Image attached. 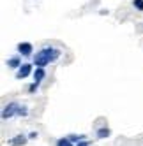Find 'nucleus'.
<instances>
[{
  "instance_id": "nucleus-5",
  "label": "nucleus",
  "mask_w": 143,
  "mask_h": 146,
  "mask_svg": "<svg viewBox=\"0 0 143 146\" xmlns=\"http://www.w3.org/2000/svg\"><path fill=\"white\" fill-rule=\"evenodd\" d=\"M23 64H21V60H19V56H11L7 60V67L9 69H19Z\"/></svg>"
},
{
  "instance_id": "nucleus-9",
  "label": "nucleus",
  "mask_w": 143,
  "mask_h": 146,
  "mask_svg": "<svg viewBox=\"0 0 143 146\" xmlns=\"http://www.w3.org/2000/svg\"><path fill=\"white\" fill-rule=\"evenodd\" d=\"M57 146H74V143H71L69 137H60L57 141Z\"/></svg>"
},
{
  "instance_id": "nucleus-4",
  "label": "nucleus",
  "mask_w": 143,
  "mask_h": 146,
  "mask_svg": "<svg viewBox=\"0 0 143 146\" xmlns=\"http://www.w3.org/2000/svg\"><path fill=\"white\" fill-rule=\"evenodd\" d=\"M16 49H18V53H19V55L30 56V55H32V51H34V46L30 44V42H19V44L16 46Z\"/></svg>"
},
{
  "instance_id": "nucleus-12",
  "label": "nucleus",
  "mask_w": 143,
  "mask_h": 146,
  "mask_svg": "<svg viewBox=\"0 0 143 146\" xmlns=\"http://www.w3.org/2000/svg\"><path fill=\"white\" fill-rule=\"evenodd\" d=\"M27 114H28V109L25 106H21V108H19V111H18V116H27Z\"/></svg>"
},
{
  "instance_id": "nucleus-3",
  "label": "nucleus",
  "mask_w": 143,
  "mask_h": 146,
  "mask_svg": "<svg viewBox=\"0 0 143 146\" xmlns=\"http://www.w3.org/2000/svg\"><path fill=\"white\" fill-rule=\"evenodd\" d=\"M30 74H32V64H23L21 67L16 70V79H25Z\"/></svg>"
},
{
  "instance_id": "nucleus-11",
  "label": "nucleus",
  "mask_w": 143,
  "mask_h": 146,
  "mask_svg": "<svg viewBox=\"0 0 143 146\" xmlns=\"http://www.w3.org/2000/svg\"><path fill=\"white\" fill-rule=\"evenodd\" d=\"M132 5H134L140 13H143V0H132Z\"/></svg>"
},
{
  "instance_id": "nucleus-13",
  "label": "nucleus",
  "mask_w": 143,
  "mask_h": 146,
  "mask_svg": "<svg viewBox=\"0 0 143 146\" xmlns=\"http://www.w3.org/2000/svg\"><path fill=\"white\" fill-rule=\"evenodd\" d=\"M37 88H39V85H37V83H32V85L28 86V92H30V93H34V92H35Z\"/></svg>"
},
{
  "instance_id": "nucleus-15",
  "label": "nucleus",
  "mask_w": 143,
  "mask_h": 146,
  "mask_svg": "<svg viewBox=\"0 0 143 146\" xmlns=\"http://www.w3.org/2000/svg\"><path fill=\"white\" fill-rule=\"evenodd\" d=\"M28 137H30V139H35V137H37V132H32V134L28 135Z\"/></svg>"
},
{
  "instance_id": "nucleus-14",
  "label": "nucleus",
  "mask_w": 143,
  "mask_h": 146,
  "mask_svg": "<svg viewBox=\"0 0 143 146\" xmlns=\"http://www.w3.org/2000/svg\"><path fill=\"white\" fill-rule=\"evenodd\" d=\"M76 146H90V143H88V141L85 139V141H81V143H78Z\"/></svg>"
},
{
  "instance_id": "nucleus-2",
  "label": "nucleus",
  "mask_w": 143,
  "mask_h": 146,
  "mask_svg": "<svg viewBox=\"0 0 143 146\" xmlns=\"http://www.w3.org/2000/svg\"><path fill=\"white\" fill-rule=\"evenodd\" d=\"M19 104H16V102H9L7 106H4V109H2V120H9V118H13V116H16L18 114V111H19Z\"/></svg>"
},
{
  "instance_id": "nucleus-8",
  "label": "nucleus",
  "mask_w": 143,
  "mask_h": 146,
  "mask_svg": "<svg viewBox=\"0 0 143 146\" xmlns=\"http://www.w3.org/2000/svg\"><path fill=\"white\" fill-rule=\"evenodd\" d=\"M110 134H111L110 129H108V127H103V129H99V130H97V137H99V139H106Z\"/></svg>"
},
{
  "instance_id": "nucleus-1",
  "label": "nucleus",
  "mask_w": 143,
  "mask_h": 146,
  "mask_svg": "<svg viewBox=\"0 0 143 146\" xmlns=\"http://www.w3.org/2000/svg\"><path fill=\"white\" fill-rule=\"evenodd\" d=\"M58 58H60V49L53 46H46L41 51H37V55H34V65L35 69H44L48 64H51Z\"/></svg>"
},
{
  "instance_id": "nucleus-10",
  "label": "nucleus",
  "mask_w": 143,
  "mask_h": 146,
  "mask_svg": "<svg viewBox=\"0 0 143 146\" xmlns=\"http://www.w3.org/2000/svg\"><path fill=\"white\" fill-rule=\"evenodd\" d=\"M67 137L71 139V143H81V141H85V135H76V134H73V135H67Z\"/></svg>"
},
{
  "instance_id": "nucleus-7",
  "label": "nucleus",
  "mask_w": 143,
  "mask_h": 146,
  "mask_svg": "<svg viewBox=\"0 0 143 146\" xmlns=\"http://www.w3.org/2000/svg\"><path fill=\"white\" fill-rule=\"evenodd\" d=\"M25 143H27V137H23V135H16V137L9 139V144H11V146H21Z\"/></svg>"
},
{
  "instance_id": "nucleus-6",
  "label": "nucleus",
  "mask_w": 143,
  "mask_h": 146,
  "mask_svg": "<svg viewBox=\"0 0 143 146\" xmlns=\"http://www.w3.org/2000/svg\"><path fill=\"white\" fill-rule=\"evenodd\" d=\"M44 78H46V70L44 69H35L34 70V83L41 85V81H43Z\"/></svg>"
}]
</instances>
